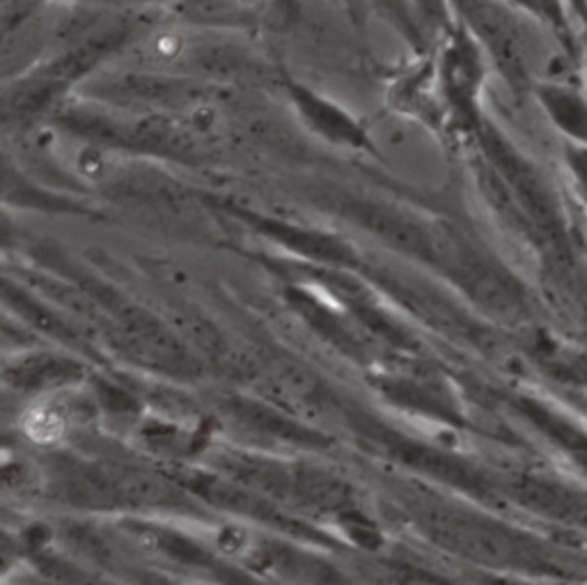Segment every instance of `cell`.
Instances as JSON below:
<instances>
[{
	"label": "cell",
	"instance_id": "cell-1",
	"mask_svg": "<svg viewBox=\"0 0 587 585\" xmlns=\"http://www.w3.org/2000/svg\"><path fill=\"white\" fill-rule=\"evenodd\" d=\"M475 138L479 143V155L494 166L512 193L526 221V230L549 250L567 258V227L563 210H560V202L544 175L489 120H482Z\"/></svg>",
	"mask_w": 587,
	"mask_h": 585
},
{
	"label": "cell",
	"instance_id": "cell-2",
	"mask_svg": "<svg viewBox=\"0 0 587 585\" xmlns=\"http://www.w3.org/2000/svg\"><path fill=\"white\" fill-rule=\"evenodd\" d=\"M218 86L191 79V76L157 74V71H126L101 79L88 92L101 104L129 113H166L191 115L218 99Z\"/></svg>",
	"mask_w": 587,
	"mask_h": 585
},
{
	"label": "cell",
	"instance_id": "cell-3",
	"mask_svg": "<svg viewBox=\"0 0 587 585\" xmlns=\"http://www.w3.org/2000/svg\"><path fill=\"white\" fill-rule=\"evenodd\" d=\"M439 94L459 130L475 134L482 124L479 92L484 86V48L462 21L443 33L437 58Z\"/></svg>",
	"mask_w": 587,
	"mask_h": 585
},
{
	"label": "cell",
	"instance_id": "cell-4",
	"mask_svg": "<svg viewBox=\"0 0 587 585\" xmlns=\"http://www.w3.org/2000/svg\"><path fill=\"white\" fill-rule=\"evenodd\" d=\"M459 21L475 35L484 54H489L503 79L521 90L528 86V50L521 23L500 0H450Z\"/></svg>",
	"mask_w": 587,
	"mask_h": 585
},
{
	"label": "cell",
	"instance_id": "cell-5",
	"mask_svg": "<svg viewBox=\"0 0 587 585\" xmlns=\"http://www.w3.org/2000/svg\"><path fill=\"white\" fill-rule=\"evenodd\" d=\"M285 92L292 101V106L296 109L301 122L308 126L313 134L338 147H349L359 151L370 149L374 155L376 149L368 132L345 109H340L330 99L321 97L319 92L294 79H285Z\"/></svg>",
	"mask_w": 587,
	"mask_h": 585
},
{
	"label": "cell",
	"instance_id": "cell-6",
	"mask_svg": "<svg viewBox=\"0 0 587 585\" xmlns=\"http://www.w3.org/2000/svg\"><path fill=\"white\" fill-rule=\"evenodd\" d=\"M225 210L229 214H235L239 221L252 225L258 233L269 235V237H273L278 241H283L292 250L313 252L315 258L338 260V262L351 258V248L345 246L338 237H330V235H324V233H317V230H305V227L285 223L280 218H271V216H264L260 212L244 210L239 205H233V202H229V205H225Z\"/></svg>",
	"mask_w": 587,
	"mask_h": 585
},
{
	"label": "cell",
	"instance_id": "cell-7",
	"mask_svg": "<svg viewBox=\"0 0 587 585\" xmlns=\"http://www.w3.org/2000/svg\"><path fill=\"white\" fill-rule=\"evenodd\" d=\"M534 94L557 130L576 145L587 147V97L557 83H542Z\"/></svg>",
	"mask_w": 587,
	"mask_h": 585
},
{
	"label": "cell",
	"instance_id": "cell-8",
	"mask_svg": "<svg viewBox=\"0 0 587 585\" xmlns=\"http://www.w3.org/2000/svg\"><path fill=\"white\" fill-rule=\"evenodd\" d=\"M517 496L546 517H555L572 524H587V498L567 487L553 485L544 480H523L517 487Z\"/></svg>",
	"mask_w": 587,
	"mask_h": 585
},
{
	"label": "cell",
	"instance_id": "cell-9",
	"mask_svg": "<svg viewBox=\"0 0 587 585\" xmlns=\"http://www.w3.org/2000/svg\"><path fill=\"white\" fill-rule=\"evenodd\" d=\"M526 414L528 418L538 425L553 443L563 450L569 460L580 466L587 473V431L567 420L565 416H560L542 404L526 402Z\"/></svg>",
	"mask_w": 587,
	"mask_h": 585
},
{
	"label": "cell",
	"instance_id": "cell-10",
	"mask_svg": "<svg viewBox=\"0 0 587 585\" xmlns=\"http://www.w3.org/2000/svg\"><path fill=\"white\" fill-rule=\"evenodd\" d=\"M507 3H512L515 8H521L528 14L546 21L560 35L569 37V23L565 16L563 0H507Z\"/></svg>",
	"mask_w": 587,
	"mask_h": 585
},
{
	"label": "cell",
	"instance_id": "cell-11",
	"mask_svg": "<svg viewBox=\"0 0 587 585\" xmlns=\"http://www.w3.org/2000/svg\"><path fill=\"white\" fill-rule=\"evenodd\" d=\"M422 21L433 31L448 33L454 21L450 14V0H411Z\"/></svg>",
	"mask_w": 587,
	"mask_h": 585
},
{
	"label": "cell",
	"instance_id": "cell-12",
	"mask_svg": "<svg viewBox=\"0 0 587 585\" xmlns=\"http://www.w3.org/2000/svg\"><path fill=\"white\" fill-rule=\"evenodd\" d=\"M567 166L574 175L576 180V189H578V195L583 198V202L587 205V147L583 145H569L567 147Z\"/></svg>",
	"mask_w": 587,
	"mask_h": 585
},
{
	"label": "cell",
	"instance_id": "cell-13",
	"mask_svg": "<svg viewBox=\"0 0 587 585\" xmlns=\"http://www.w3.org/2000/svg\"><path fill=\"white\" fill-rule=\"evenodd\" d=\"M567 3L576 12V16L587 25V0H567Z\"/></svg>",
	"mask_w": 587,
	"mask_h": 585
},
{
	"label": "cell",
	"instance_id": "cell-14",
	"mask_svg": "<svg viewBox=\"0 0 587 585\" xmlns=\"http://www.w3.org/2000/svg\"><path fill=\"white\" fill-rule=\"evenodd\" d=\"M500 585H509V583H500Z\"/></svg>",
	"mask_w": 587,
	"mask_h": 585
}]
</instances>
